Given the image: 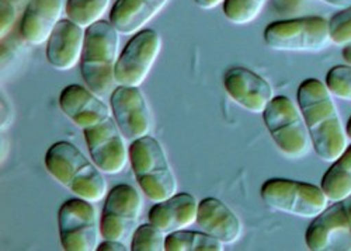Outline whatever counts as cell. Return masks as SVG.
<instances>
[{
  "label": "cell",
  "instance_id": "6da1fadb",
  "mask_svg": "<svg viewBox=\"0 0 351 251\" xmlns=\"http://www.w3.org/2000/svg\"><path fill=\"white\" fill-rule=\"evenodd\" d=\"M60 108L82 129L90 157L104 174L124 172L130 161L125 137L99 96L80 85H69L60 94Z\"/></svg>",
  "mask_w": 351,
  "mask_h": 251
},
{
  "label": "cell",
  "instance_id": "7a4b0ae2",
  "mask_svg": "<svg viewBox=\"0 0 351 251\" xmlns=\"http://www.w3.org/2000/svg\"><path fill=\"white\" fill-rule=\"evenodd\" d=\"M297 104L317 157L328 163L335 161L347 148V135L325 83L315 77L304 80L297 92Z\"/></svg>",
  "mask_w": 351,
  "mask_h": 251
},
{
  "label": "cell",
  "instance_id": "3957f363",
  "mask_svg": "<svg viewBox=\"0 0 351 251\" xmlns=\"http://www.w3.org/2000/svg\"><path fill=\"white\" fill-rule=\"evenodd\" d=\"M47 172L77 198L97 204L107 197L104 173L71 142H55L45 153Z\"/></svg>",
  "mask_w": 351,
  "mask_h": 251
},
{
  "label": "cell",
  "instance_id": "277c9868",
  "mask_svg": "<svg viewBox=\"0 0 351 251\" xmlns=\"http://www.w3.org/2000/svg\"><path fill=\"white\" fill-rule=\"evenodd\" d=\"M120 33L106 20L86 29L80 75L86 88L100 98L114 90V68L119 60Z\"/></svg>",
  "mask_w": 351,
  "mask_h": 251
},
{
  "label": "cell",
  "instance_id": "5b68a950",
  "mask_svg": "<svg viewBox=\"0 0 351 251\" xmlns=\"http://www.w3.org/2000/svg\"><path fill=\"white\" fill-rule=\"evenodd\" d=\"M130 164L139 188L152 202H162L178 194L171 166L158 139L148 135L131 142Z\"/></svg>",
  "mask_w": 351,
  "mask_h": 251
},
{
  "label": "cell",
  "instance_id": "8992f818",
  "mask_svg": "<svg viewBox=\"0 0 351 251\" xmlns=\"http://www.w3.org/2000/svg\"><path fill=\"white\" fill-rule=\"evenodd\" d=\"M263 121L278 150L288 159L306 157L312 139L298 104L287 96H274L265 109Z\"/></svg>",
  "mask_w": 351,
  "mask_h": 251
},
{
  "label": "cell",
  "instance_id": "52a82bcc",
  "mask_svg": "<svg viewBox=\"0 0 351 251\" xmlns=\"http://www.w3.org/2000/svg\"><path fill=\"white\" fill-rule=\"evenodd\" d=\"M263 37L271 49L281 52H320L333 45L329 20L319 16L273 21Z\"/></svg>",
  "mask_w": 351,
  "mask_h": 251
},
{
  "label": "cell",
  "instance_id": "ba28073f",
  "mask_svg": "<svg viewBox=\"0 0 351 251\" xmlns=\"http://www.w3.org/2000/svg\"><path fill=\"white\" fill-rule=\"evenodd\" d=\"M260 197L269 208L298 217L313 219L329 207L320 187L289 179H269L260 188Z\"/></svg>",
  "mask_w": 351,
  "mask_h": 251
},
{
  "label": "cell",
  "instance_id": "9c48e42d",
  "mask_svg": "<svg viewBox=\"0 0 351 251\" xmlns=\"http://www.w3.org/2000/svg\"><path fill=\"white\" fill-rule=\"evenodd\" d=\"M58 229L64 250L95 251L99 247L100 219L93 202L82 198L65 201L58 212Z\"/></svg>",
  "mask_w": 351,
  "mask_h": 251
},
{
  "label": "cell",
  "instance_id": "30bf717a",
  "mask_svg": "<svg viewBox=\"0 0 351 251\" xmlns=\"http://www.w3.org/2000/svg\"><path fill=\"white\" fill-rule=\"evenodd\" d=\"M162 51L160 36L151 29L134 34L123 48L114 68L117 86L139 88L149 76Z\"/></svg>",
  "mask_w": 351,
  "mask_h": 251
},
{
  "label": "cell",
  "instance_id": "8fae6325",
  "mask_svg": "<svg viewBox=\"0 0 351 251\" xmlns=\"http://www.w3.org/2000/svg\"><path fill=\"white\" fill-rule=\"evenodd\" d=\"M139 192L130 184L112 187L104 201L100 216V232L106 240L123 241L131 239L142 213Z\"/></svg>",
  "mask_w": 351,
  "mask_h": 251
},
{
  "label": "cell",
  "instance_id": "7c38bea8",
  "mask_svg": "<svg viewBox=\"0 0 351 251\" xmlns=\"http://www.w3.org/2000/svg\"><path fill=\"white\" fill-rule=\"evenodd\" d=\"M110 107L125 141L134 142L151 133L149 105L139 88L115 86L110 94Z\"/></svg>",
  "mask_w": 351,
  "mask_h": 251
},
{
  "label": "cell",
  "instance_id": "4fadbf2b",
  "mask_svg": "<svg viewBox=\"0 0 351 251\" xmlns=\"http://www.w3.org/2000/svg\"><path fill=\"white\" fill-rule=\"evenodd\" d=\"M311 251H350L351 222L343 202H332L313 217L305 232Z\"/></svg>",
  "mask_w": 351,
  "mask_h": 251
},
{
  "label": "cell",
  "instance_id": "5bb4252c",
  "mask_svg": "<svg viewBox=\"0 0 351 251\" xmlns=\"http://www.w3.org/2000/svg\"><path fill=\"white\" fill-rule=\"evenodd\" d=\"M223 88L233 101L252 114L265 113L274 98L269 80L243 66H233L225 72Z\"/></svg>",
  "mask_w": 351,
  "mask_h": 251
},
{
  "label": "cell",
  "instance_id": "9a60e30c",
  "mask_svg": "<svg viewBox=\"0 0 351 251\" xmlns=\"http://www.w3.org/2000/svg\"><path fill=\"white\" fill-rule=\"evenodd\" d=\"M84 40V29L72 23L69 18H62L47 41L45 55L48 64L61 72L73 69L80 64Z\"/></svg>",
  "mask_w": 351,
  "mask_h": 251
},
{
  "label": "cell",
  "instance_id": "2e32d148",
  "mask_svg": "<svg viewBox=\"0 0 351 251\" xmlns=\"http://www.w3.org/2000/svg\"><path fill=\"white\" fill-rule=\"evenodd\" d=\"M62 12V0H28L19 27L24 41L33 47L47 44Z\"/></svg>",
  "mask_w": 351,
  "mask_h": 251
},
{
  "label": "cell",
  "instance_id": "e0dca14e",
  "mask_svg": "<svg viewBox=\"0 0 351 251\" xmlns=\"http://www.w3.org/2000/svg\"><path fill=\"white\" fill-rule=\"evenodd\" d=\"M195 225L225 246L235 244L242 236V223L237 213L218 198H204L198 202Z\"/></svg>",
  "mask_w": 351,
  "mask_h": 251
},
{
  "label": "cell",
  "instance_id": "ac0fdd59",
  "mask_svg": "<svg viewBox=\"0 0 351 251\" xmlns=\"http://www.w3.org/2000/svg\"><path fill=\"white\" fill-rule=\"evenodd\" d=\"M197 213L198 201L194 195L189 192H178L162 202H156L151 208L148 219L165 235H170L195 225Z\"/></svg>",
  "mask_w": 351,
  "mask_h": 251
},
{
  "label": "cell",
  "instance_id": "d6986e66",
  "mask_svg": "<svg viewBox=\"0 0 351 251\" xmlns=\"http://www.w3.org/2000/svg\"><path fill=\"white\" fill-rule=\"evenodd\" d=\"M169 0H115L110 12V23L121 36H134L143 30Z\"/></svg>",
  "mask_w": 351,
  "mask_h": 251
},
{
  "label": "cell",
  "instance_id": "ffe728a7",
  "mask_svg": "<svg viewBox=\"0 0 351 251\" xmlns=\"http://www.w3.org/2000/svg\"><path fill=\"white\" fill-rule=\"evenodd\" d=\"M320 188L324 189L329 202H343L351 195V145L332 161L322 179Z\"/></svg>",
  "mask_w": 351,
  "mask_h": 251
},
{
  "label": "cell",
  "instance_id": "44dd1931",
  "mask_svg": "<svg viewBox=\"0 0 351 251\" xmlns=\"http://www.w3.org/2000/svg\"><path fill=\"white\" fill-rule=\"evenodd\" d=\"M225 244L206 232L179 230L166 236V251H223Z\"/></svg>",
  "mask_w": 351,
  "mask_h": 251
},
{
  "label": "cell",
  "instance_id": "7402d4cb",
  "mask_svg": "<svg viewBox=\"0 0 351 251\" xmlns=\"http://www.w3.org/2000/svg\"><path fill=\"white\" fill-rule=\"evenodd\" d=\"M108 6L110 0H66L65 14L66 18L86 30L103 20Z\"/></svg>",
  "mask_w": 351,
  "mask_h": 251
},
{
  "label": "cell",
  "instance_id": "603a6c76",
  "mask_svg": "<svg viewBox=\"0 0 351 251\" xmlns=\"http://www.w3.org/2000/svg\"><path fill=\"white\" fill-rule=\"evenodd\" d=\"M266 3L267 0H225L223 16L232 24L246 25L258 17Z\"/></svg>",
  "mask_w": 351,
  "mask_h": 251
},
{
  "label": "cell",
  "instance_id": "cb8c5ba5",
  "mask_svg": "<svg viewBox=\"0 0 351 251\" xmlns=\"http://www.w3.org/2000/svg\"><path fill=\"white\" fill-rule=\"evenodd\" d=\"M166 236L152 223H145L136 228L131 237L132 251H166Z\"/></svg>",
  "mask_w": 351,
  "mask_h": 251
},
{
  "label": "cell",
  "instance_id": "d4e9b609",
  "mask_svg": "<svg viewBox=\"0 0 351 251\" xmlns=\"http://www.w3.org/2000/svg\"><path fill=\"white\" fill-rule=\"evenodd\" d=\"M325 85L332 96L351 101V66L347 64L333 66L326 73Z\"/></svg>",
  "mask_w": 351,
  "mask_h": 251
},
{
  "label": "cell",
  "instance_id": "484cf974",
  "mask_svg": "<svg viewBox=\"0 0 351 251\" xmlns=\"http://www.w3.org/2000/svg\"><path fill=\"white\" fill-rule=\"evenodd\" d=\"M24 45H28L19 33H9L2 38V75L17 65L24 53Z\"/></svg>",
  "mask_w": 351,
  "mask_h": 251
},
{
  "label": "cell",
  "instance_id": "4316f807",
  "mask_svg": "<svg viewBox=\"0 0 351 251\" xmlns=\"http://www.w3.org/2000/svg\"><path fill=\"white\" fill-rule=\"evenodd\" d=\"M330 36L335 45L351 42V6L341 9L329 20Z\"/></svg>",
  "mask_w": 351,
  "mask_h": 251
},
{
  "label": "cell",
  "instance_id": "83f0119b",
  "mask_svg": "<svg viewBox=\"0 0 351 251\" xmlns=\"http://www.w3.org/2000/svg\"><path fill=\"white\" fill-rule=\"evenodd\" d=\"M17 18V8L12 0H2L0 2V34L2 38L6 37L14 25Z\"/></svg>",
  "mask_w": 351,
  "mask_h": 251
},
{
  "label": "cell",
  "instance_id": "f1b7e54d",
  "mask_svg": "<svg viewBox=\"0 0 351 251\" xmlns=\"http://www.w3.org/2000/svg\"><path fill=\"white\" fill-rule=\"evenodd\" d=\"M304 0H271L273 9L278 14H289L298 12L302 6Z\"/></svg>",
  "mask_w": 351,
  "mask_h": 251
},
{
  "label": "cell",
  "instance_id": "f546056e",
  "mask_svg": "<svg viewBox=\"0 0 351 251\" xmlns=\"http://www.w3.org/2000/svg\"><path fill=\"white\" fill-rule=\"evenodd\" d=\"M14 118L13 108L6 100V97L2 96V129H8Z\"/></svg>",
  "mask_w": 351,
  "mask_h": 251
},
{
  "label": "cell",
  "instance_id": "4dcf8cb0",
  "mask_svg": "<svg viewBox=\"0 0 351 251\" xmlns=\"http://www.w3.org/2000/svg\"><path fill=\"white\" fill-rule=\"evenodd\" d=\"M131 250V247H127L125 243L117 241V240H106L99 244L97 251H127Z\"/></svg>",
  "mask_w": 351,
  "mask_h": 251
},
{
  "label": "cell",
  "instance_id": "1f68e13d",
  "mask_svg": "<svg viewBox=\"0 0 351 251\" xmlns=\"http://www.w3.org/2000/svg\"><path fill=\"white\" fill-rule=\"evenodd\" d=\"M225 0H194V3L204 10H213L219 5H223Z\"/></svg>",
  "mask_w": 351,
  "mask_h": 251
},
{
  "label": "cell",
  "instance_id": "d6a6232c",
  "mask_svg": "<svg viewBox=\"0 0 351 251\" xmlns=\"http://www.w3.org/2000/svg\"><path fill=\"white\" fill-rule=\"evenodd\" d=\"M320 2H324V3L329 5V6L340 9V10L351 6V0H320Z\"/></svg>",
  "mask_w": 351,
  "mask_h": 251
},
{
  "label": "cell",
  "instance_id": "836d02e7",
  "mask_svg": "<svg viewBox=\"0 0 351 251\" xmlns=\"http://www.w3.org/2000/svg\"><path fill=\"white\" fill-rule=\"evenodd\" d=\"M341 57H343L344 62L351 66V42L347 44V45H344V48H343V51H341Z\"/></svg>",
  "mask_w": 351,
  "mask_h": 251
},
{
  "label": "cell",
  "instance_id": "e575fe53",
  "mask_svg": "<svg viewBox=\"0 0 351 251\" xmlns=\"http://www.w3.org/2000/svg\"><path fill=\"white\" fill-rule=\"evenodd\" d=\"M343 204H344V208H346L347 215H348L350 222H351V195H350V197H348L347 200H344V201H343Z\"/></svg>",
  "mask_w": 351,
  "mask_h": 251
},
{
  "label": "cell",
  "instance_id": "d590c367",
  "mask_svg": "<svg viewBox=\"0 0 351 251\" xmlns=\"http://www.w3.org/2000/svg\"><path fill=\"white\" fill-rule=\"evenodd\" d=\"M344 131H346V135H347V137H348L350 141H351V117L348 118V121H347V124H346V128H344Z\"/></svg>",
  "mask_w": 351,
  "mask_h": 251
}]
</instances>
